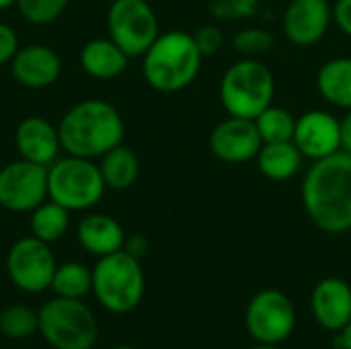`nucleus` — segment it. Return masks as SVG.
<instances>
[{"instance_id":"6","label":"nucleus","mask_w":351,"mask_h":349,"mask_svg":"<svg viewBox=\"0 0 351 349\" xmlns=\"http://www.w3.org/2000/svg\"><path fill=\"white\" fill-rule=\"evenodd\" d=\"M107 191L99 165L90 158L64 154L47 167V197L68 212L95 208Z\"/></svg>"},{"instance_id":"36","label":"nucleus","mask_w":351,"mask_h":349,"mask_svg":"<svg viewBox=\"0 0 351 349\" xmlns=\"http://www.w3.org/2000/svg\"><path fill=\"white\" fill-rule=\"evenodd\" d=\"M12 6H16V0H0V12L12 8Z\"/></svg>"},{"instance_id":"24","label":"nucleus","mask_w":351,"mask_h":349,"mask_svg":"<svg viewBox=\"0 0 351 349\" xmlns=\"http://www.w3.org/2000/svg\"><path fill=\"white\" fill-rule=\"evenodd\" d=\"M49 290H53V294L62 298L82 300L84 296L93 294V269L80 261L60 263L53 272Z\"/></svg>"},{"instance_id":"30","label":"nucleus","mask_w":351,"mask_h":349,"mask_svg":"<svg viewBox=\"0 0 351 349\" xmlns=\"http://www.w3.org/2000/svg\"><path fill=\"white\" fill-rule=\"evenodd\" d=\"M191 35H193V41H195L199 53L204 56V60L218 53L222 49V45H224V33L216 25H204Z\"/></svg>"},{"instance_id":"15","label":"nucleus","mask_w":351,"mask_h":349,"mask_svg":"<svg viewBox=\"0 0 351 349\" xmlns=\"http://www.w3.org/2000/svg\"><path fill=\"white\" fill-rule=\"evenodd\" d=\"M10 72L14 80L31 91L51 86L62 74V60L58 51L43 43H29L19 47L10 60Z\"/></svg>"},{"instance_id":"19","label":"nucleus","mask_w":351,"mask_h":349,"mask_svg":"<svg viewBox=\"0 0 351 349\" xmlns=\"http://www.w3.org/2000/svg\"><path fill=\"white\" fill-rule=\"evenodd\" d=\"M82 70L97 80H111L128 70L130 56L109 37H97L82 45L80 49Z\"/></svg>"},{"instance_id":"20","label":"nucleus","mask_w":351,"mask_h":349,"mask_svg":"<svg viewBox=\"0 0 351 349\" xmlns=\"http://www.w3.org/2000/svg\"><path fill=\"white\" fill-rule=\"evenodd\" d=\"M302 152L296 148V144L290 142H274L263 144L259 154L255 156L257 169L263 177L271 181H288L294 175L300 173L302 167Z\"/></svg>"},{"instance_id":"25","label":"nucleus","mask_w":351,"mask_h":349,"mask_svg":"<svg viewBox=\"0 0 351 349\" xmlns=\"http://www.w3.org/2000/svg\"><path fill=\"white\" fill-rule=\"evenodd\" d=\"M257 132L263 140V144H274V142H290L294 138V128H296V115H292L288 109L269 105L263 109L255 119Z\"/></svg>"},{"instance_id":"5","label":"nucleus","mask_w":351,"mask_h":349,"mask_svg":"<svg viewBox=\"0 0 351 349\" xmlns=\"http://www.w3.org/2000/svg\"><path fill=\"white\" fill-rule=\"evenodd\" d=\"M274 72L257 58H241L226 68L220 80V101L228 115L255 119L274 105Z\"/></svg>"},{"instance_id":"1","label":"nucleus","mask_w":351,"mask_h":349,"mask_svg":"<svg viewBox=\"0 0 351 349\" xmlns=\"http://www.w3.org/2000/svg\"><path fill=\"white\" fill-rule=\"evenodd\" d=\"M302 206L311 222L327 234L351 230V154L339 150L313 160L302 181Z\"/></svg>"},{"instance_id":"11","label":"nucleus","mask_w":351,"mask_h":349,"mask_svg":"<svg viewBox=\"0 0 351 349\" xmlns=\"http://www.w3.org/2000/svg\"><path fill=\"white\" fill-rule=\"evenodd\" d=\"M47 200V167L19 158L0 169V208L31 214Z\"/></svg>"},{"instance_id":"16","label":"nucleus","mask_w":351,"mask_h":349,"mask_svg":"<svg viewBox=\"0 0 351 349\" xmlns=\"http://www.w3.org/2000/svg\"><path fill=\"white\" fill-rule=\"evenodd\" d=\"M14 146L21 158L49 167L62 152L58 125L39 115L23 117L14 130Z\"/></svg>"},{"instance_id":"8","label":"nucleus","mask_w":351,"mask_h":349,"mask_svg":"<svg viewBox=\"0 0 351 349\" xmlns=\"http://www.w3.org/2000/svg\"><path fill=\"white\" fill-rule=\"evenodd\" d=\"M107 33L130 60L142 58L160 35L158 16L148 0H113L107 8Z\"/></svg>"},{"instance_id":"34","label":"nucleus","mask_w":351,"mask_h":349,"mask_svg":"<svg viewBox=\"0 0 351 349\" xmlns=\"http://www.w3.org/2000/svg\"><path fill=\"white\" fill-rule=\"evenodd\" d=\"M341 125V150L351 154V109L343 115V119H339Z\"/></svg>"},{"instance_id":"28","label":"nucleus","mask_w":351,"mask_h":349,"mask_svg":"<svg viewBox=\"0 0 351 349\" xmlns=\"http://www.w3.org/2000/svg\"><path fill=\"white\" fill-rule=\"evenodd\" d=\"M70 0H16L19 14L37 27L56 23L68 8Z\"/></svg>"},{"instance_id":"2","label":"nucleus","mask_w":351,"mask_h":349,"mask_svg":"<svg viewBox=\"0 0 351 349\" xmlns=\"http://www.w3.org/2000/svg\"><path fill=\"white\" fill-rule=\"evenodd\" d=\"M58 132L64 154L95 160L123 142L125 123L109 101L84 99L62 115Z\"/></svg>"},{"instance_id":"32","label":"nucleus","mask_w":351,"mask_h":349,"mask_svg":"<svg viewBox=\"0 0 351 349\" xmlns=\"http://www.w3.org/2000/svg\"><path fill=\"white\" fill-rule=\"evenodd\" d=\"M333 21L341 33L351 37V0H337L333 6Z\"/></svg>"},{"instance_id":"13","label":"nucleus","mask_w":351,"mask_h":349,"mask_svg":"<svg viewBox=\"0 0 351 349\" xmlns=\"http://www.w3.org/2000/svg\"><path fill=\"white\" fill-rule=\"evenodd\" d=\"M292 142L304 158L321 160L341 150V125L339 119L321 109H311L296 117Z\"/></svg>"},{"instance_id":"9","label":"nucleus","mask_w":351,"mask_h":349,"mask_svg":"<svg viewBox=\"0 0 351 349\" xmlns=\"http://www.w3.org/2000/svg\"><path fill=\"white\" fill-rule=\"evenodd\" d=\"M4 267L16 290L25 294H41L49 290L58 263L49 245L29 234L10 245Z\"/></svg>"},{"instance_id":"18","label":"nucleus","mask_w":351,"mask_h":349,"mask_svg":"<svg viewBox=\"0 0 351 349\" xmlns=\"http://www.w3.org/2000/svg\"><path fill=\"white\" fill-rule=\"evenodd\" d=\"M76 239L88 255H95L99 259L121 251L128 237L123 226L113 216L90 212L78 222Z\"/></svg>"},{"instance_id":"12","label":"nucleus","mask_w":351,"mask_h":349,"mask_svg":"<svg viewBox=\"0 0 351 349\" xmlns=\"http://www.w3.org/2000/svg\"><path fill=\"white\" fill-rule=\"evenodd\" d=\"M208 144L214 158L228 165H241L253 160L259 154L263 140L253 119L228 115L214 125Z\"/></svg>"},{"instance_id":"27","label":"nucleus","mask_w":351,"mask_h":349,"mask_svg":"<svg viewBox=\"0 0 351 349\" xmlns=\"http://www.w3.org/2000/svg\"><path fill=\"white\" fill-rule=\"evenodd\" d=\"M276 43V35L263 27H245L232 37V47L241 58H261Z\"/></svg>"},{"instance_id":"35","label":"nucleus","mask_w":351,"mask_h":349,"mask_svg":"<svg viewBox=\"0 0 351 349\" xmlns=\"http://www.w3.org/2000/svg\"><path fill=\"white\" fill-rule=\"evenodd\" d=\"M333 348L351 349V321H350V325H348L343 331H339V335L333 339Z\"/></svg>"},{"instance_id":"17","label":"nucleus","mask_w":351,"mask_h":349,"mask_svg":"<svg viewBox=\"0 0 351 349\" xmlns=\"http://www.w3.org/2000/svg\"><path fill=\"white\" fill-rule=\"evenodd\" d=\"M315 321L333 333L343 331L351 321V286L341 278L321 280L311 294Z\"/></svg>"},{"instance_id":"7","label":"nucleus","mask_w":351,"mask_h":349,"mask_svg":"<svg viewBox=\"0 0 351 349\" xmlns=\"http://www.w3.org/2000/svg\"><path fill=\"white\" fill-rule=\"evenodd\" d=\"M39 335L53 349H93L99 339L95 313L76 298L53 296L39 311Z\"/></svg>"},{"instance_id":"10","label":"nucleus","mask_w":351,"mask_h":349,"mask_svg":"<svg viewBox=\"0 0 351 349\" xmlns=\"http://www.w3.org/2000/svg\"><path fill=\"white\" fill-rule=\"evenodd\" d=\"M245 327L257 344L286 341L296 327V311L292 300L282 290L257 292L245 311Z\"/></svg>"},{"instance_id":"22","label":"nucleus","mask_w":351,"mask_h":349,"mask_svg":"<svg viewBox=\"0 0 351 349\" xmlns=\"http://www.w3.org/2000/svg\"><path fill=\"white\" fill-rule=\"evenodd\" d=\"M99 171L103 175V181H105L107 189L125 191L138 181L140 160H138L136 152L121 142L115 148L107 150L99 158Z\"/></svg>"},{"instance_id":"29","label":"nucleus","mask_w":351,"mask_h":349,"mask_svg":"<svg viewBox=\"0 0 351 349\" xmlns=\"http://www.w3.org/2000/svg\"><path fill=\"white\" fill-rule=\"evenodd\" d=\"M261 0H210V14L216 21L232 23L257 14Z\"/></svg>"},{"instance_id":"33","label":"nucleus","mask_w":351,"mask_h":349,"mask_svg":"<svg viewBox=\"0 0 351 349\" xmlns=\"http://www.w3.org/2000/svg\"><path fill=\"white\" fill-rule=\"evenodd\" d=\"M123 251H128L130 255H134L136 259H142L148 251V241L142 237V234H132L125 239V245H123Z\"/></svg>"},{"instance_id":"26","label":"nucleus","mask_w":351,"mask_h":349,"mask_svg":"<svg viewBox=\"0 0 351 349\" xmlns=\"http://www.w3.org/2000/svg\"><path fill=\"white\" fill-rule=\"evenodd\" d=\"M39 331V313L27 304H8L0 313V333L12 341H25Z\"/></svg>"},{"instance_id":"3","label":"nucleus","mask_w":351,"mask_h":349,"mask_svg":"<svg viewBox=\"0 0 351 349\" xmlns=\"http://www.w3.org/2000/svg\"><path fill=\"white\" fill-rule=\"evenodd\" d=\"M204 56L199 53L193 35L187 31L160 33L142 56V74L150 88L158 93L185 91L197 78Z\"/></svg>"},{"instance_id":"31","label":"nucleus","mask_w":351,"mask_h":349,"mask_svg":"<svg viewBox=\"0 0 351 349\" xmlns=\"http://www.w3.org/2000/svg\"><path fill=\"white\" fill-rule=\"evenodd\" d=\"M19 35L16 31L8 25L0 21V66L2 64H10V60L14 58V53L19 51Z\"/></svg>"},{"instance_id":"23","label":"nucleus","mask_w":351,"mask_h":349,"mask_svg":"<svg viewBox=\"0 0 351 349\" xmlns=\"http://www.w3.org/2000/svg\"><path fill=\"white\" fill-rule=\"evenodd\" d=\"M70 214L64 206L56 204L53 200H45L43 204H39L29 218V226H31V234L47 245L58 243L70 228Z\"/></svg>"},{"instance_id":"21","label":"nucleus","mask_w":351,"mask_h":349,"mask_svg":"<svg viewBox=\"0 0 351 349\" xmlns=\"http://www.w3.org/2000/svg\"><path fill=\"white\" fill-rule=\"evenodd\" d=\"M317 88L321 97L339 109H351V58H333L319 68Z\"/></svg>"},{"instance_id":"37","label":"nucleus","mask_w":351,"mask_h":349,"mask_svg":"<svg viewBox=\"0 0 351 349\" xmlns=\"http://www.w3.org/2000/svg\"><path fill=\"white\" fill-rule=\"evenodd\" d=\"M251 349H280V346H276V344H257Z\"/></svg>"},{"instance_id":"38","label":"nucleus","mask_w":351,"mask_h":349,"mask_svg":"<svg viewBox=\"0 0 351 349\" xmlns=\"http://www.w3.org/2000/svg\"><path fill=\"white\" fill-rule=\"evenodd\" d=\"M113 349H134V348H130V346H117V348H113Z\"/></svg>"},{"instance_id":"14","label":"nucleus","mask_w":351,"mask_h":349,"mask_svg":"<svg viewBox=\"0 0 351 349\" xmlns=\"http://www.w3.org/2000/svg\"><path fill=\"white\" fill-rule=\"evenodd\" d=\"M333 23V6L329 0H290L284 10L282 27L286 37L298 47L319 43Z\"/></svg>"},{"instance_id":"4","label":"nucleus","mask_w":351,"mask_h":349,"mask_svg":"<svg viewBox=\"0 0 351 349\" xmlns=\"http://www.w3.org/2000/svg\"><path fill=\"white\" fill-rule=\"evenodd\" d=\"M146 292V276L140 259L128 251L99 257L93 267V294L97 302L113 315L136 311Z\"/></svg>"}]
</instances>
